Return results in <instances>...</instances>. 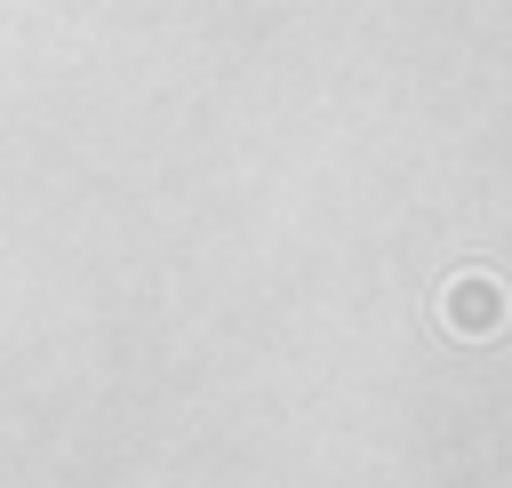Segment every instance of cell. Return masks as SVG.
Segmentation results:
<instances>
[{"label": "cell", "mask_w": 512, "mask_h": 488, "mask_svg": "<svg viewBox=\"0 0 512 488\" xmlns=\"http://www.w3.org/2000/svg\"><path fill=\"white\" fill-rule=\"evenodd\" d=\"M448 328L456 336H496L504 328V288L480 280V272H456L448 280Z\"/></svg>", "instance_id": "cell-1"}]
</instances>
